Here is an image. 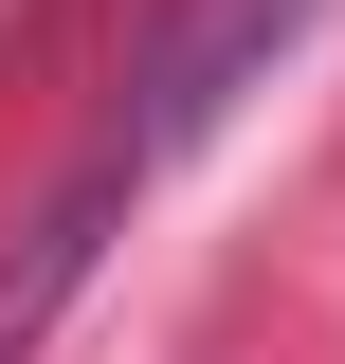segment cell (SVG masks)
<instances>
[{
    "mask_svg": "<svg viewBox=\"0 0 345 364\" xmlns=\"http://www.w3.org/2000/svg\"><path fill=\"white\" fill-rule=\"evenodd\" d=\"M309 18H327V0H182V18H164V55H146V73H128V109H109V146H91V182H109V200H146L182 146H218V128H236V91H255Z\"/></svg>",
    "mask_w": 345,
    "mask_h": 364,
    "instance_id": "cell-1",
    "label": "cell"
}]
</instances>
